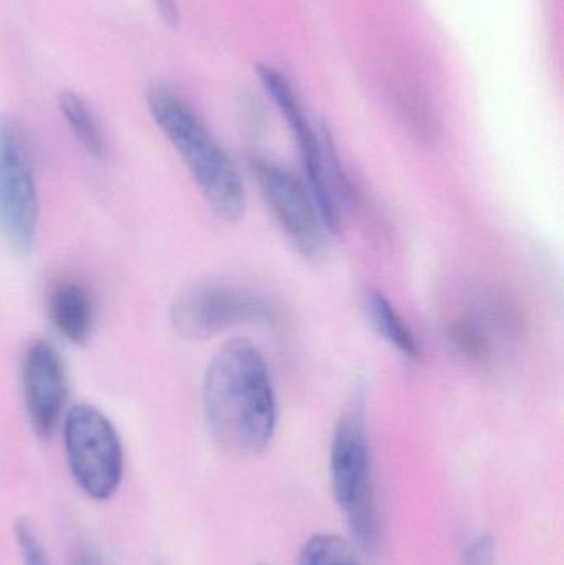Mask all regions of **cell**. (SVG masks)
<instances>
[{
    "label": "cell",
    "instance_id": "cell-1",
    "mask_svg": "<svg viewBox=\"0 0 564 565\" xmlns=\"http://www.w3.org/2000/svg\"><path fill=\"white\" fill-rule=\"evenodd\" d=\"M202 411L225 450L257 455L270 445L277 395L264 355L251 341L232 339L212 358L202 382Z\"/></svg>",
    "mask_w": 564,
    "mask_h": 565
},
{
    "label": "cell",
    "instance_id": "cell-2",
    "mask_svg": "<svg viewBox=\"0 0 564 565\" xmlns=\"http://www.w3.org/2000/svg\"><path fill=\"white\" fill-rule=\"evenodd\" d=\"M146 103L156 126L181 156L212 212L227 222L244 217L241 175L194 109L164 85L151 86Z\"/></svg>",
    "mask_w": 564,
    "mask_h": 565
},
{
    "label": "cell",
    "instance_id": "cell-3",
    "mask_svg": "<svg viewBox=\"0 0 564 565\" xmlns=\"http://www.w3.org/2000/svg\"><path fill=\"white\" fill-rule=\"evenodd\" d=\"M331 487L343 511L354 543L373 551L377 543V514L374 503L371 454L366 425L358 408L338 422L330 455Z\"/></svg>",
    "mask_w": 564,
    "mask_h": 565
},
{
    "label": "cell",
    "instance_id": "cell-4",
    "mask_svg": "<svg viewBox=\"0 0 564 565\" xmlns=\"http://www.w3.org/2000/svg\"><path fill=\"white\" fill-rule=\"evenodd\" d=\"M63 444L72 477L86 497L106 501L123 480V445L118 431L99 408L76 404L63 422Z\"/></svg>",
    "mask_w": 564,
    "mask_h": 565
},
{
    "label": "cell",
    "instance_id": "cell-5",
    "mask_svg": "<svg viewBox=\"0 0 564 565\" xmlns=\"http://www.w3.org/2000/svg\"><path fill=\"white\" fill-rule=\"evenodd\" d=\"M40 201L22 125L0 115V224L10 248L26 255L35 245Z\"/></svg>",
    "mask_w": 564,
    "mask_h": 565
},
{
    "label": "cell",
    "instance_id": "cell-6",
    "mask_svg": "<svg viewBox=\"0 0 564 565\" xmlns=\"http://www.w3.org/2000/svg\"><path fill=\"white\" fill-rule=\"evenodd\" d=\"M257 73L267 88L268 95L277 103L281 116L294 132L301 159H304L308 191L317 204L324 227L337 231L338 222H340L338 191L341 189V178L338 175L337 159H334L333 146H331L327 131L321 132V136L313 131L304 109L298 105L290 83L285 79L284 75L268 66H258Z\"/></svg>",
    "mask_w": 564,
    "mask_h": 565
},
{
    "label": "cell",
    "instance_id": "cell-7",
    "mask_svg": "<svg viewBox=\"0 0 564 565\" xmlns=\"http://www.w3.org/2000/svg\"><path fill=\"white\" fill-rule=\"evenodd\" d=\"M169 318L181 338L202 341L232 326L268 321L272 309L247 289L207 282L184 289L172 301Z\"/></svg>",
    "mask_w": 564,
    "mask_h": 565
},
{
    "label": "cell",
    "instance_id": "cell-8",
    "mask_svg": "<svg viewBox=\"0 0 564 565\" xmlns=\"http://www.w3.org/2000/svg\"><path fill=\"white\" fill-rule=\"evenodd\" d=\"M251 169L272 214L291 244L305 257H318L327 227L310 191L294 174L268 159H252Z\"/></svg>",
    "mask_w": 564,
    "mask_h": 565
},
{
    "label": "cell",
    "instance_id": "cell-9",
    "mask_svg": "<svg viewBox=\"0 0 564 565\" xmlns=\"http://www.w3.org/2000/svg\"><path fill=\"white\" fill-rule=\"evenodd\" d=\"M22 392L32 430L46 440L62 418L68 394L65 364L52 342L33 339L26 345L22 359Z\"/></svg>",
    "mask_w": 564,
    "mask_h": 565
},
{
    "label": "cell",
    "instance_id": "cell-10",
    "mask_svg": "<svg viewBox=\"0 0 564 565\" xmlns=\"http://www.w3.org/2000/svg\"><path fill=\"white\" fill-rule=\"evenodd\" d=\"M46 308L53 328L66 341L83 345L92 338L95 305L88 289L78 281L55 282L50 289Z\"/></svg>",
    "mask_w": 564,
    "mask_h": 565
},
{
    "label": "cell",
    "instance_id": "cell-11",
    "mask_svg": "<svg viewBox=\"0 0 564 565\" xmlns=\"http://www.w3.org/2000/svg\"><path fill=\"white\" fill-rule=\"evenodd\" d=\"M364 309H366L368 319L374 331L390 342L401 355L409 361H419L423 358L421 345L414 338L413 331L407 328L400 312L387 301L386 296L381 295L376 289H370L364 295Z\"/></svg>",
    "mask_w": 564,
    "mask_h": 565
},
{
    "label": "cell",
    "instance_id": "cell-12",
    "mask_svg": "<svg viewBox=\"0 0 564 565\" xmlns=\"http://www.w3.org/2000/svg\"><path fill=\"white\" fill-rule=\"evenodd\" d=\"M58 109L73 136L92 158L105 159L106 138L102 122L83 96L75 92L60 93Z\"/></svg>",
    "mask_w": 564,
    "mask_h": 565
},
{
    "label": "cell",
    "instance_id": "cell-13",
    "mask_svg": "<svg viewBox=\"0 0 564 565\" xmlns=\"http://www.w3.org/2000/svg\"><path fill=\"white\" fill-rule=\"evenodd\" d=\"M300 565H360L351 547L340 537L318 534L300 554Z\"/></svg>",
    "mask_w": 564,
    "mask_h": 565
},
{
    "label": "cell",
    "instance_id": "cell-14",
    "mask_svg": "<svg viewBox=\"0 0 564 565\" xmlns=\"http://www.w3.org/2000/svg\"><path fill=\"white\" fill-rule=\"evenodd\" d=\"M15 536L23 565H52L45 544L30 521L22 520L17 523Z\"/></svg>",
    "mask_w": 564,
    "mask_h": 565
},
{
    "label": "cell",
    "instance_id": "cell-15",
    "mask_svg": "<svg viewBox=\"0 0 564 565\" xmlns=\"http://www.w3.org/2000/svg\"><path fill=\"white\" fill-rule=\"evenodd\" d=\"M464 565H496V541L490 534L473 537L464 553Z\"/></svg>",
    "mask_w": 564,
    "mask_h": 565
},
{
    "label": "cell",
    "instance_id": "cell-16",
    "mask_svg": "<svg viewBox=\"0 0 564 565\" xmlns=\"http://www.w3.org/2000/svg\"><path fill=\"white\" fill-rule=\"evenodd\" d=\"M159 17L166 25L174 29L179 23V7L175 0H152Z\"/></svg>",
    "mask_w": 564,
    "mask_h": 565
},
{
    "label": "cell",
    "instance_id": "cell-17",
    "mask_svg": "<svg viewBox=\"0 0 564 565\" xmlns=\"http://www.w3.org/2000/svg\"><path fill=\"white\" fill-rule=\"evenodd\" d=\"M73 565H105V561L102 559V556L95 550L85 547V550L76 554Z\"/></svg>",
    "mask_w": 564,
    "mask_h": 565
}]
</instances>
